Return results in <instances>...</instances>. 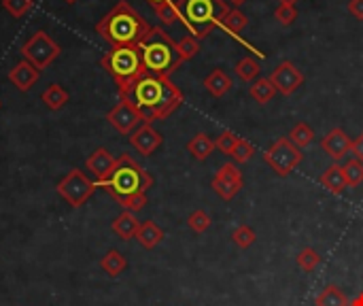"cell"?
<instances>
[{"label": "cell", "instance_id": "obj_1", "mask_svg": "<svg viewBox=\"0 0 363 306\" xmlns=\"http://www.w3.org/2000/svg\"><path fill=\"white\" fill-rule=\"evenodd\" d=\"M119 98L128 100L143 117V124H153L157 119L170 117L183 102V92L172 83L170 77L145 73Z\"/></svg>", "mask_w": 363, "mask_h": 306}, {"label": "cell", "instance_id": "obj_2", "mask_svg": "<svg viewBox=\"0 0 363 306\" xmlns=\"http://www.w3.org/2000/svg\"><path fill=\"white\" fill-rule=\"evenodd\" d=\"M147 20L126 0L117 3L98 24L96 33L113 47H138V43L149 33Z\"/></svg>", "mask_w": 363, "mask_h": 306}, {"label": "cell", "instance_id": "obj_3", "mask_svg": "<svg viewBox=\"0 0 363 306\" xmlns=\"http://www.w3.org/2000/svg\"><path fill=\"white\" fill-rule=\"evenodd\" d=\"M138 49L143 56V64H145L147 73H151V75L170 77L183 64L179 49H177V43L160 26L149 28L145 39L138 43Z\"/></svg>", "mask_w": 363, "mask_h": 306}, {"label": "cell", "instance_id": "obj_4", "mask_svg": "<svg viewBox=\"0 0 363 306\" xmlns=\"http://www.w3.org/2000/svg\"><path fill=\"white\" fill-rule=\"evenodd\" d=\"M151 185H153V177L130 155H121L111 177L98 183V187L109 192L119 204H124L128 198L136 194H145Z\"/></svg>", "mask_w": 363, "mask_h": 306}, {"label": "cell", "instance_id": "obj_5", "mask_svg": "<svg viewBox=\"0 0 363 306\" xmlns=\"http://www.w3.org/2000/svg\"><path fill=\"white\" fill-rule=\"evenodd\" d=\"M179 20L198 41L208 37L230 13L225 0H177Z\"/></svg>", "mask_w": 363, "mask_h": 306}, {"label": "cell", "instance_id": "obj_6", "mask_svg": "<svg viewBox=\"0 0 363 306\" xmlns=\"http://www.w3.org/2000/svg\"><path fill=\"white\" fill-rule=\"evenodd\" d=\"M100 64L113 77L119 92H126L134 81H138L147 73L138 47H113L102 56Z\"/></svg>", "mask_w": 363, "mask_h": 306}, {"label": "cell", "instance_id": "obj_7", "mask_svg": "<svg viewBox=\"0 0 363 306\" xmlns=\"http://www.w3.org/2000/svg\"><path fill=\"white\" fill-rule=\"evenodd\" d=\"M263 160L278 177H289L302 164L304 153L289 141V136H280L266 149Z\"/></svg>", "mask_w": 363, "mask_h": 306}, {"label": "cell", "instance_id": "obj_8", "mask_svg": "<svg viewBox=\"0 0 363 306\" xmlns=\"http://www.w3.org/2000/svg\"><path fill=\"white\" fill-rule=\"evenodd\" d=\"M22 56L26 62H30L35 69L45 71L52 62L58 60V56L62 54L60 45L45 33V30H37L24 45H22Z\"/></svg>", "mask_w": 363, "mask_h": 306}, {"label": "cell", "instance_id": "obj_9", "mask_svg": "<svg viewBox=\"0 0 363 306\" xmlns=\"http://www.w3.org/2000/svg\"><path fill=\"white\" fill-rule=\"evenodd\" d=\"M58 194L62 200H66V204H71L73 208H79L83 206L92 196L94 192L98 189V183L92 181L81 168H73L60 183H58Z\"/></svg>", "mask_w": 363, "mask_h": 306}, {"label": "cell", "instance_id": "obj_10", "mask_svg": "<svg viewBox=\"0 0 363 306\" xmlns=\"http://www.w3.org/2000/svg\"><path fill=\"white\" fill-rule=\"evenodd\" d=\"M107 122H109L119 134L130 136V134L143 124V117H141V113H138L128 100L119 98V102L107 113Z\"/></svg>", "mask_w": 363, "mask_h": 306}, {"label": "cell", "instance_id": "obj_11", "mask_svg": "<svg viewBox=\"0 0 363 306\" xmlns=\"http://www.w3.org/2000/svg\"><path fill=\"white\" fill-rule=\"evenodd\" d=\"M268 79H270V83L274 86V90H276L278 94H282V96H291V94L304 83L302 71H299L293 62H289V60L280 62V64L272 71V75H270Z\"/></svg>", "mask_w": 363, "mask_h": 306}, {"label": "cell", "instance_id": "obj_12", "mask_svg": "<svg viewBox=\"0 0 363 306\" xmlns=\"http://www.w3.org/2000/svg\"><path fill=\"white\" fill-rule=\"evenodd\" d=\"M210 185L223 200H232L242 187V172L238 170L236 164H223L213 177Z\"/></svg>", "mask_w": 363, "mask_h": 306}, {"label": "cell", "instance_id": "obj_13", "mask_svg": "<svg viewBox=\"0 0 363 306\" xmlns=\"http://www.w3.org/2000/svg\"><path fill=\"white\" fill-rule=\"evenodd\" d=\"M164 139L162 134L151 126V124H141L132 134H130V145L141 153V155H151L162 147Z\"/></svg>", "mask_w": 363, "mask_h": 306}, {"label": "cell", "instance_id": "obj_14", "mask_svg": "<svg viewBox=\"0 0 363 306\" xmlns=\"http://www.w3.org/2000/svg\"><path fill=\"white\" fill-rule=\"evenodd\" d=\"M350 145H352V141L346 136V132L344 130H340V128H333V130H329L323 139H321V149L338 164L346 153H350Z\"/></svg>", "mask_w": 363, "mask_h": 306}, {"label": "cell", "instance_id": "obj_15", "mask_svg": "<svg viewBox=\"0 0 363 306\" xmlns=\"http://www.w3.org/2000/svg\"><path fill=\"white\" fill-rule=\"evenodd\" d=\"M115 164H117V160L109 153V149L100 147V149H96L88 158L85 168L94 175V181L96 183H102V181H107L111 177V172L115 170Z\"/></svg>", "mask_w": 363, "mask_h": 306}, {"label": "cell", "instance_id": "obj_16", "mask_svg": "<svg viewBox=\"0 0 363 306\" xmlns=\"http://www.w3.org/2000/svg\"><path fill=\"white\" fill-rule=\"evenodd\" d=\"M41 77V71L35 69L30 62L22 60L18 62L11 71H9V81L20 90V92H28L30 88H35V83L39 81Z\"/></svg>", "mask_w": 363, "mask_h": 306}, {"label": "cell", "instance_id": "obj_17", "mask_svg": "<svg viewBox=\"0 0 363 306\" xmlns=\"http://www.w3.org/2000/svg\"><path fill=\"white\" fill-rule=\"evenodd\" d=\"M111 228H113V232H115L121 240H132V238H136V234H138L141 221L136 219L134 213L124 211V213H119V215L113 219Z\"/></svg>", "mask_w": 363, "mask_h": 306}, {"label": "cell", "instance_id": "obj_18", "mask_svg": "<svg viewBox=\"0 0 363 306\" xmlns=\"http://www.w3.org/2000/svg\"><path fill=\"white\" fill-rule=\"evenodd\" d=\"M232 86H234L232 77H230L227 73H223L221 69L213 71V73L204 79V88H206V92H208L210 96H215V98L225 96V94L232 90Z\"/></svg>", "mask_w": 363, "mask_h": 306}, {"label": "cell", "instance_id": "obj_19", "mask_svg": "<svg viewBox=\"0 0 363 306\" xmlns=\"http://www.w3.org/2000/svg\"><path fill=\"white\" fill-rule=\"evenodd\" d=\"M321 185L331 192V194H342L348 185H346V177H344V170L340 164H331L325 168V172L321 175Z\"/></svg>", "mask_w": 363, "mask_h": 306}, {"label": "cell", "instance_id": "obj_20", "mask_svg": "<svg viewBox=\"0 0 363 306\" xmlns=\"http://www.w3.org/2000/svg\"><path fill=\"white\" fill-rule=\"evenodd\" d=\"M217 149V145H215V141L208 136V134H204V132H200V134H196L189 143H187V151L194 155V160H198V162H204L206 158H210V153Z\"/></svg>", "mask_w": 363, "mask_h": 306}, {"label": "cell", "instance_id": "obj_21", "mask_svg": "<svg viewBox=\"0 0 363 306\" xmlns=\"http://www.w3.org/2000/svg\"><path fill=\"white\" fill-rule=\"evenodd\" d=\"M136 240L145 247V249H155L162 240H164V230L155 223V221H143L136 234Z\"/></svg>", "mask_w": 363, "mask_h": 306}, {"label": "cell", "instance_id": "obj_22", "mask_svg": "<svg viewBox=\"0 0 363 306\" xmlns=\"http://www.w3.org/2000/svg\"><path fill=\"white\" fill-rule=\"evenodd\" d=\"M41 100L45 102V107H47L49 111H60V109L66 107V102H69V92H66L60 83H54V86H49V88L43 92Z\"/></svg>", "mask_w": 363, "mask_h": 306}, {"label": "cell", "instance_id": "obj_23", "mask_svg": "<svg viewBox=\"0 0 363 306\" xmlns=\"http://www.w3.org/2000/svg\"><path fill=\"white\" fill-rule=\"evenodd\" d=\"M100 266H102V270H105L109 276H119V274L128 268V259H126V255H124L121 251L111 249V251L100 259Z\"/></svg>", "mask_w": 363, "mask_h": 306}, {"label": "cell", "instance_id": "obj_24", "mask_svg": "<svg viewBox=\"0 0 363 306\" xmlns=\"http://www.w3.org/2000/svg\"><path fill=\"white\" fill-rule=\"evenodd\" d=\"M314 306H348L346 295L338 285H327L314 300Z\"/></svg>", "mask_w": 363, "mask_h": 306}, {"label": "cell", "instance_id": "obj_25", "mask_svg": "<svg viewBox=\"0 0 363 306\" xmlns=\"http://www.w3.org/2000/svg\"><path fill=\"white\" fill-rule=\"evenodd\" d=\"M249 94H251V98L255 100V102H259V105H268L272 98H274V94H276V90H274V86L270 83V79H255L253 83H251V88H249Z\"/></svg>", "mask_w": 363, "mask_h": 306}, {"label": "cell", "instance_id": "obj_26", "mask_svg": "<svg viewBox=\"0 0 363 306\" xmlns=\"http://www.w3.org/2000/svg\"><path fill=\"white\" fill-rule=\"evenodd\" d=\"M289 141H291L297 149H306V147L314 141V130H312L308 124L299 122V124H295V126L291 128Z\"/></svg>", "mask_w": 363, "mask_h": 306}, {"label": "cell", "instance_id": "obj_27", "mask_svg": "<svg viewBox=\"0 0 363 306\" xmlns=\"http://www.w3.org/2000/svg\"><path fill=\"white\" fill-rule=\"evenodd\" d=\"M236 75L244 81V83H253L257 77H259V62L255 60V58H251V56H246V58H242L238 64H236Z\"/></svg>", "mask_w": 363, "mask_h": 306}, {"label": "cell", "instance_id": "obj_28", "mask_svg": "<svg viewBox=\"0 0 363 306\" xmlns=\"http://www.w3.org/2000/svg\"><path fill=\"white\" fill-rule=\"evenodd\" d=\"M246 24H249V20H246V16H244L240 9H230V13H227V16L223 18V22H221V26H223L225 30H230L232 35H238L240 30H244Z\"/></svg>", "mask_w": 363, "mask_h": 306}, {"label": "cell", "instance_id": "obj_29", "mask_svg": "<svg viewBox=\"0 0 363 306\" xmlns=\"http://www.w3.org/2000/svg\"><path fill=\"white\" fill-rule=\"evenodd\" d=\"M295 261H297V266H299L302 270L312 272V270L321 264V255H319V251H316V249H312V247H304V249L297 253Z\"/></svg>", "mask_w": 363, "mask_h": 306}, {"label": "cell", "instance_id": "obj_30", "mask_svg": "<svg viewBox=\"0 0 363 306\" xmlns=\"http://www.w3.org/2000/svg\"><path fill=\"white\" fill-rule=\"evenodd\" d=\"M344 170V177H346V185L348 187H357L363 183V162L359 160H350L342 166Z\"/></svg>", "mask_w": 363, "mask_h": 306}, {"label": "cell", "instance_id": "obj_31", "mask_svg": "<svg viewBox=\"0 0 363 306\" xmlns=\"http://www.w3.org/2000/svg\"><path fill=\"white\" fill-rule=\"evenodd\" d=\"M177 49H179V56H181L183 62L194 60V58L198 56V52H200V41H198L196 37L187 35V37H183V39L177 43Z\"/></svg>", "mask_w": 363, "mask_h": 306}, {"label": "cell", "instance_id": "obj_32", "mask_svg": "<svg viewBox=\"0 0 363 306\" xmlns=\"http://www.w3.org/2000/svg\"><path fill=\"white\" fill-rule=\"evenodd\" d=\"M153 11H155V16L160 18V22H162V24H166V26L181 22V20H179V9H177V3H174V0H170V3H164V5H157V7H153Z\"/></svg>", "mask_w": 363, "mask_h": 306}, {"label": "cell", "instance_id": "obj_33", "mask_svg": "<svg viewBox=\"0 0 363 306\" xmlns=\"http://www.w3.org/2000/svg\"><path fill=\"white\" fill-rule=\"evenodd\" d=\"M255 230L251 225H238L234 232H232V240L236 242V247L240 249H249L253 242H255Z\"/></svg>", "mask_w": 363, "mask_h": 306}, {"label": "cell", "instance_id": "obj_34", "mask_svg": "<svg viewBox=\"0 0 363 306\" xmlns=\"http://www.w3.org/2000/svg\"><path fill=\"white\" fill-rule=\"evenodd\" d=\"M187 225L191 228V232L204 234V232L210 228V217H208V213H204L202 208H198V211H194V213L187 217Z\"/></svg>", "mask_w": 363, "mask_h": 306}, {"label": "cell", "instance_id": "obj_35", "mask_svg": "<svg viewBox=\"0 0 363 306\" xmlns=\"http://www.w3.org/2000/svg\"><path fill=\"white\" fill-rule=\"evenodd\" d=\"M3 9L11 18H24L32 9V0H3Z\"/></svg>", "mask_w": 363, "mask_h": 306}, {"label": "cell", "instance_id": "obj_36", "mask_svg": "<svg viewBox=\"0 0 363 306\" xmlns=\"http://www.w3.org/2000/svg\"><path fill=\"white\" fill-rule=\"evenodd\" d=\"M253 155H255L253 143H249V141H244V139H238V143H236V147H234V151H232V158H234L238 164H244V162H249Z\"/></svg>", "mask_w": 363, "mask_h": 306}, {"label": "cell", "instance_id": "obj_37", "mask_svg": "<svg viewBox=\"0 0 363 306\" xmlns=\"http://www.w3.org/2000/svg\"><path fill=\"white\" fill-rule=\"evenodd\" d=\"M274 18H276V22L280 26H291L297 20V9L289 7V5H278L276 11H274Z\"/></svg>", "mask_w": 363, "mask_h": 306}, {"label": "cell", "instance_id": "obj_38", "mask_svg": "<svg viewBox=\"0 0 363 306\" xmlns=\"http://www.w3.org/2000/svg\"><path fill=\"white\" fill-rule=\"evenodd\" d=\"M236 143H238V136H236L234 132H223V134L217 136V141H215L217 149H219L221 153H225V155H232Z\"/></svg>", "mask_w": 363, "mask_h": 306}, {"label": "cell", "instance_id": "obj_39", "mask_svg": "<svg viewBox=\"0 0 363 306\" xmlns=\"http://www.w3.org/2000/svg\"><path fill=\"white\" fill-rule=\"evenodd\" d=\"M121 206H124V211H130V213L136 215L138 211H143L147 206V194H136V196L128 198Z\"/></svg>", "mask_w": 363, "mask_h": 306}, {"label": "cell", "instance_id": "obj_40", "mask_svg": "<svg viewBox=\"0 0 363 306\" xmlns=\"http://www.w3.org/2000/svg\"><path fill=\"white\" fill-rule=\"evenodd\" d=\"M348 13L355 20H363V0H350V3H348Z\"/></svg>", "mask_w": 363, "mask_h": 306}, {"label": "cell", "instance_id": "obj_41", "mask_svg": "<svg viewBox=\"0 0 363 306\" xmlns=\"http://www.w3.org/2000/svg\"><path fill=\"white\" fill-rule=\"evenodd\" d=\"M350 153L355 155V160L363 162V134H361V136H357V139L352 141V145H350Z\"/></svg>", "mask_w": 363, "mask_h": 306}, {"label": "cell", "instance_id": "obj_42", "mask_svg": "<svg viewBox=\"0 0 363 306\" xmlns=\"http://www.w3.org/2000/svg\"><path fill=\"white\" fill-rule=\"evenodd\" d=\"M348 306H363V293H359L352 302H348Z\"/></svg>", "mask_w": 363, "mask_h": 306}, {"label": "cell", "instance_id": "obj_43", "mask_svg": "<svg viewBox=\"0 0 363 306\" xmlns=\"http://www.w3.org/2000/svg\"><path fill=\"white\" fill-rule=\"evenodd\" d=\"M147 3H149L151 7H157V5H164V3H170V0H147Z\"/></svg>", "mask_w": 363, "mask_h": 306}, {"label": "cell", "instance_id": "obj_44", "mask_svg": "<svg viewBox=\"0 0 363 306\" xmlns=\"http://www.w3.org/2000/svg\"><path fill=\"white\" fill-rule=\"evenodd\" d=\"M227 3H232V5H234V7L238 9L240 5H244V3H246V0H227Z\"/></svg>", "mask_w": 363, "mask_h": 306}, {"label": "cell", "instance_id": "obj_45", "mask_svg": "<svg viewBox=\"0 0 363 306\" xmlns=\"http://www.w3.org/2000/svg\"><path fill=\"white\" fill-rule=\"evenodd\" d=\"M280 5H289V7H295L297 0H280Z\"/></svg>", "mask_w": 363, "mask_h": 306}, {"label": "cell", "instance_id": "obj_46", "mask_svg": "<svg viewBox=\"0 0 363 306\" xmlns=\"http://www.w3.org/2000/svg\"><path fill=\"white\" fill-rule=\"evenodd\" d=\"M64 3H69V5H75V3H77V0H64Z\"/></svg>", "mask_w": 363, "mask_h": 306}]
</instances>
